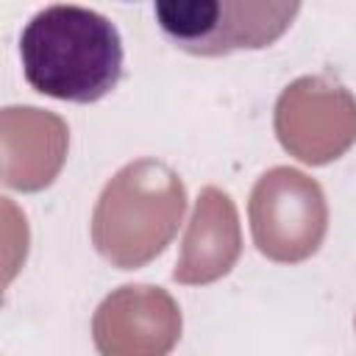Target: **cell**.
<instances>
[{
	"label": "cell",
	"mask_w": 356,
	"mask_h": 356,
	"mask_svg": "<svg viewBox=\"0 0 356 356\" xmlns=\"http://www.w3.org/2000/svg\"><path fill=\"white\" fill-rule=\"evenodd\" d=\"M328 228V206L320 184L300 170L273 167L250 192V231L256 248L273 261L309 259Z\"/></svg>",
	"instance_id": "4"
},
{
	"label": "cell",
	"mask_w": 356,
	"mask_h": 356,
	"mask_svg": "<svg viewBox=\"0 0 356 356\" xmlns=\"http://www.w3.org/2000/svg\"><path fill=\"white\" fill-rule=\"evenodd\" d=\"M242 236L234 200L222 189L206 186L195 203L172 278L178 284L217 281L236 264Z\"/></svg>",
	"instance_id": "8"
},
{
	"label": "cell",
	"mask_w": 356,
	"mask_h": 356,
	"mask_svg": "<svg viewBox=\"0 0 356 356\" xmlns=\"http://www.w3.org/2000/svg\"><path fill=\"white\" fill-rule=\"evenodd\" d=\"M92 337L103 356H167L181 337V309L161 286L125 284L97 306Z\"/></svg>",
	"instance_id": "6"
},
{
	"label": "cell",
	"mask_w": 356,
	"mask_h": 356,
	"mask_svg": "<svg viewBox=\"0 0 356 356\" xmlns=\"http://www.w3.org/2000/svg\"><path fill=\"white\" fill-rule=\"evenodd\" d=\"M25 81L58 100L95 103L122 78V39L114 22L83 6H47L19 36Z\"/></svg>",
	"instance_id": "1"
},
{
	"label": "cell",
	"mask_w": 356,
	"mask_h": 356,
	"mask_svg": "<svg viewBox=\"0 0 356 356\" xmlns=\"http://www.w3.org/2000/svg\"><path fill=\"white\" fill-rule=\"evenodd\" d=\"M184 209L186 189L178 172L164 161L136 159L100 192L92 214V242L114 267H142L170 245Z\"/></svg>",
	"instance_id": "2"
},
{
	"label": "cell",
	"mask_w": 356,
	"mask_h": 356,
	"mask_svg": "<svg viewBox=\"0 0 356 356\" xmlns=\"http://www.w3.org/2000/svg\"><path fill=\"white\" fill-rule=\"evenodd\" d=\"M3 181L11 189H44L67 156V125L61 117L33 106L3 111Z\"/></svg>",
	"instance_id": "7"
},
{
	"label": "cell",
	"mask_w": 356,
	"mask_h": 356,
	"mask_svg": "<svg viewBox=\"0 0 356 356\" xmlns=\"http://www.w3.org/2000/svg\"><path fill=\"white\" fill-rule=\"evenodd\" d=\"M300 3H245V0H159L153 6L161 33L195 56H225L275 42Z\"/></svg>",
	"instance_id": "3"
},
{
	"label": "cell",
	"mask_w": 356,
	"mask_h": 356,
	"mask_svg": "<svg viewBox=\"0 0 356 356\" xmlns=\"http://www.w3.org/2000/svg\"><path fill=\"white\" fill-rule=\"evenodd\" d=\"M275 134L295 159L328 164L356 142V97L325 75H303L275 103Z\"/></svg>",
	"instance_id": "5"
}]
</instances>
